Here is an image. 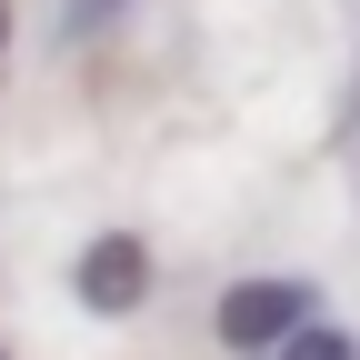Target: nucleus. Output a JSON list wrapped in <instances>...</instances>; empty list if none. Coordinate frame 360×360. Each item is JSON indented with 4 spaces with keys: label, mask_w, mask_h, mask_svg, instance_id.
Returning <instances> with one entry per match:
<instances>
[{
    "label": "nucleus",
    "mask_w": 360,
    "mask_h": 360,
    "mask_svg": "<svg viewBox=\"0 0 360 360\" xmlns=\"http://www.w3.org/2000/svg\"><path fill=\"white\" fill-rule=\"evenodd\" d=\"M300 321H321V290H310V281H281V270L231 281V290L210 300V330H220V350H231V360H270Z\"/></svg>",
    "instance_id": "1"
},
{
    "label": "nucleus",
    "mask_w": 360,
    "mask_h": 360,
    "mask_svg": "<svg viewBox=\"0 0 360 360\" xmlns=\"http://www.w3.org/2000/svg\"><path fill=\"white\" fill-rule=\"evenodd\" d=\"M0 360H11V350H0Z\"/></svg>",
    "instance_id": "5"
},
{
    "label": "nucleus",
    "mask_w": 360,
    "mask_h": 360,
    "mask_svg": "<svg viewBox=\"0 0 360 360\" xmlns=\"http://www.w3.org/2000/svg\"><path fill=\"white\" fill-rule=\"evenodd\" d=\"M270 360H360V340H350L340 321H300V330L270 350Z\"/></svg>",
    "instance_id": "3"
},
{
    "label": "nucleus",
    "mask_w": 360,
    "mask_h": 360,
    "mask_svg": "<svg viewBox=\"0 0 360 360\" xmlns=\"http://www.w3.org/2000/svg\"><path fill=\"white\" fill-rule=\"evenodd\" d=\"M0 51H11V0H0Z\"/></svg>",
    "instance_id": "4"
},
{
    "label": "nucleus",
    "mask_w": 360,
    "mask_h": 360,
    "mask_svg": "<svg viewBox=\"0 0 360 360\" xmlns=\"http://www.w3.org/2000/svg\"><path fill=\"white\" fill-rule=\"evenodd\" d=\"M70 290H80V310H101V321H130V310L150 300V240H130V231H101V240L80 250Z\"/></svg>",
    "instance_id": "2"
}]
</instances>
